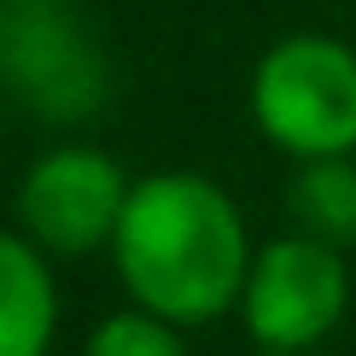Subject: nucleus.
<instances>
[{
	"mask_svg": "<svg viewBox=\"0 0 356 356\" xmlns=\"http://www.w3.org/2000/svg\"><path fill=\"white\" fill-rule=\"evenodd\" d=\"M257 356H321V350H257Z\"/></svg>",
	"mask_w": 356,
	"mask_h": 356,
	"instance_id": "nucleus-9",
	"label": "nucleus"
},
{
	"mask_svg": "<svg viewBox=\"0 0 356 356\" xmlns=\"http://www.w3.org/2000/svg\"><path fill=\"white\" fill-rule=\"evenodd\" d=\"M251 234L234 193L204 170H152L129 187L111 240V269L129 304L175 327H211L240 309Z\"/></svg>",
	"mask_w": 356,
	"mask_h": 356,
	"instance_id": "nucleus-1",
	"label": "nucleus"
},
{
	"mask_svg": "<svg viewBox=\"0 0 356 356\" xmlns=\"http://www.w3.org/2000/svg\"><path fill=\"white\" fill-rule=\"evenodd\" d=\"M286 216L309 240L350 251L356 245V152L350 158H309V164L292 170Z\"/></svg>",
	"mask_w": 356,
	"mask_h": 356,
	"instance_id": "nucleus-7",
	"label": "nucleus"
},
{
	"mask_svg": "<svg viewBox=\"0 0 356 356\" xmlns=\"http://www.w3.org/2000/svg\"><path fill=\"white\" fill-rule=\"evenodd\" d=\"M251 123L292 164L356 152V47L292 29L251 65Z\"/></svg>",
	"mask_w": 356,
	"mask_h": 356,
	"instance_id": "nucleus-2",
	"label": "nucleus"
},
{
	"mask_svg": "<svg viewBox=\"0 0 356 356\" xmlns=\"http://www.w3.org/2000/svg\"><path fill=\"white\" fill-rule=\"evenodd\" d=\"M0 94L35 123L82 129L111 99V58L65 0H0Z\"/></svg>",
	"mask_w": 356,
	"mask_h": 356,
	"instance_id": "nucleus-3",
	"label": "nucleus"
},
{
	"mask_svg": "<svg viewBox=\"0 0 356 356\" xmlns=\"http://www.w3.org/2000/svg\"><path fill=\"white\" fill-rule=\"evenodd\" d=\"M350 309L345 251L309 234H275L251 251L240 327L257 350H321Z\"/></svg>",
	"mask_w": 356,
	"mask_h": 356,
	"instance_id": "nucleus-4",
	"label": "nucleus"
},
{
	"mask_svg": "<svg viewBox=\"0 0 356 356\" xmlns=\"http://www.w3.org/2000/svg\"><path fill=\"white\" fill-rule=\"evenodd\" d=\"M129 170L88 140H58L18 181V228L47 257H88L111 251L117 222L129 204Z\"/></svg>",
	"mask_w": 356,
	"mask_h": 356,
	"instance_id": "nucleus-5",
	"label": "nucleus"
},
{
	"mask_svg": "<svg viewBox=\"0 0 356 356\" xmlns=\"http://www.w3.org/2000/svg\"><path fill=\"white\" fill-rule=\"evenodd\" d=\"M58 333L53 257L24 228H0V356H47Z\"/></svg>",
	"mask_w": 356,
	"mask_h": 356,
	"instance_id": "nucleus-6",
	"label": "nucleus"
},
{
	"mask_svg": "<svg viewBox=\"0 0 356 356\" xmlns=\"http://www.w3.org/2000/svg\"><path fill=\"white\" fill-rule=\"evenodd\" d=\"M82 356H187V327L129 304L94 321V333L82 339Z\"/></svg>",
	"mask_w": 356,
	"mask_h": 356,
	"instance_id": "nucleus-8",
	"label": "nucleus"
}]
</instances>
